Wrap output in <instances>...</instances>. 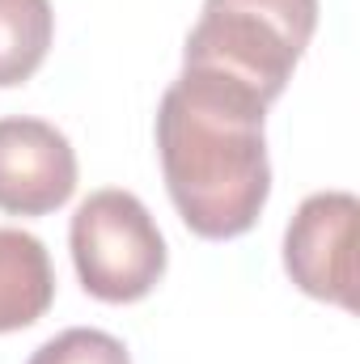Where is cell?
<instances>
[{
	"instance_id": "6da1fadb",
	"label": "cell",
	"mask_w": 360,
	"mask_h": 364,
	"mask_svg": "<svg viewBox=\"0 0 360 364\" xmlns=\"http://www.w3.org/2000/svg\"><path fill=\"white\" fill-rule=\"evenodd\" d=\"M268 106L250 90L182 68L157 106V153L182 225L208 242L255 229L271 195Z\"/></svg>"
},
{
	"instance_id": "7a4b0ae2",
	"label": "cell",
	"mask_w": 360,
	"mask_h": 364,
	"mask_svg": "<svg viewBox=\"0 0 360 364\" xmlns=\"http://www.w3.org/2000/svg\"><path fill=\"white\" fill-rule=\"evenodd\" d=\"M318 30V0H203L182 68L250 90L271 106Z\"/></svg>"
},
{
	"instance_id": "3957f363",
	"label": "cell",
	"mask_w": 360,
	"mask_h": 364,
	"mask_svg": "<svg viewBox=\"0 0 360 364\" xmlns=\"http://www.w3.org/2000/svg\"><path fill=\"white\" fill-rule=\"evenodd\" d=\"M68 246L85 292L106 305H132L166 275V237L132 191H93L73 216Z\"/></svg>"
},
{
	"instance_id": "277c9868",
	"label": "cell",
	"mask_w": 360,
	"mask_h": 364,
	"mask_svg": "<svg viewBox=\"0 0 360 364\" xmlns=\"http://www.w3.org/2000/svg\"><path fill=\"white\" fill-rule=\"evenodd\" d=\"M356 216L360 203L348 191H322L297 208L284 233V267L305 296L356 305Z\"/></svg>"
},
{
	"instance_id": "5b68a950",
	"label": "cell",
	"mask_w": 360,
	"mask_h": 364,
	"mask_svg": "<svg viewBox=\"0 0 360 364\" xmlns=\"http://www.w3.org/2000/svg\"><path fill=\"white\" fill-rule=\"evenodd\" d=\"M77 191V153L43 119H0V212L47 216Z\"/></svg>"
},
{
	"instance_id": "8992f818",
	"label": "cell",
	"mask_w": 360,
	"mask_h": 364,
	"mask_svg": "<svg viewBox=\"0 0 360 364\" xmlns=\"http://www.w3.org/2000/svg\"><path fill=\"white\" fill-rule=\"evenodd\" d=\"M55 301V272L34 233L0 229V335L34 326Z\"/></svg>"
},
{
	"instance_id": "52a82bcc",
	"label": "cell",
	"mask_w": 360,
	"mask_h": 364,
	"mask_svg": "<svg viewBox=\"0 0 360 364\" xmlns=\"http://www.w3.org/2000/svg\"><path fill=\"white\" fill-rule=\"evenodd\" d=\"M51 34V0H0V90H13L38 73Z\"/></svg>"
},
{
	"instance_id": "ba28073f",
	"label": "cell",
	"mask_w": 360,
	"mask_h": 364,
	"mask_svg": "<svg viewBox=\"0 0 360 364\" xmlns=\"http://www.w3.org/2000/svg\"><path fill=\"white\" fill-rule=\"evenodd\" d=\"M30 364H132V356L115 335L93 331V326H77V331L47 339L30 356Z\"/></svg>"
}]
</instances>
